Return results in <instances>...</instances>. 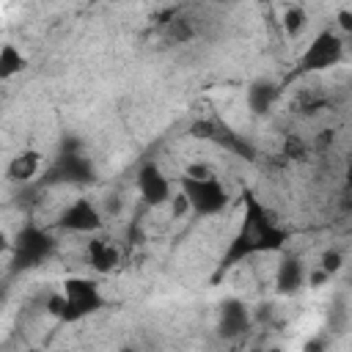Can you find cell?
Returning <instances> with one entry per match:
<instances>
[{"label": "cell", "mask_w": 352, "mask_h": 352, "mask_svg": "<svg viewBox=\"0 0 352 352\" xmlns=\"http://www.w3.org/2000/svg\"><path fill=\"white\" fill-rule=\"evenodd\" d=\"M286 242H289V231L278 223V217L250 190H242V220H239V228L234 231L220 264L212 272V283H217L231 267L242 264L250 256L283 250Z\"/></svg>", "instance_id": "obj_1"}, {"label": "cell", "mask_w": 352, "mask_h": 352, "mask_svg": "<svg viewBox=\"0 0 352 352\" xmlns=\"http://www.w3.org/2000/svg\"><path fill=\"white\" fill-rule=\"evenodd\" d=\"M99 179L94 160L85 154V143L80 135L66 132L60 138L58 154L55 160L38 173L36 187H63V184H74V187H88Z\"/></svg>", "instance_id": "obj_2"}, {"label": "cell", "mask_w": 352, "mask_h": 352, "mask_svg": "<svg viewBox=\"0 0 352 352\" xmlns=\"http://www.w3.org/2000/svg\"><path fill=\"white\" fill-rule=\"evenodd\" d=\"M104 308V294L94 278L69 275L60 283V292L47 300V314L60 324H77Z\"/></svg>", "instance_id": "obj_3"}, {"label": "cell", "mask_w": 352, "mask_h": 352, "mask_svg": "<svg viewBox=\"0 0 352 352\" xmlns=\"http://www.w3.org/2000/svg\"><path fill=\"white\" fill-rule=\"evenodd\" d=\"M58 250V239L52 236L50 228L28 220L22 223V228L11 236V261H8V270L11 275H19V272H30V270H38L41 264H47L52 258V253Z\"/></svg>", "instance_id": "obj_4"}, {"label": "cell", "mask_w": 352, "mask_h": 352, "mask_svg": "<svg viewBox=\"0 0 352 352\" xmlns=\"http://www.w3.org/2000/svg\"><path fill=\"white\" fill-rule=\"evenodd\" d=\"M179 195L184 198L187 212L195 214V217H217L231 204V192L217 179V173L214 176H206V179L182 176L179 179Z\"/></svg>", "instance_id": "obj_5"}, {"label": "cell", "mask_w": 352, "mask_h": 352, "mask_svg": "<svg viewBox=\"0 0 352 352\" xmlns=\"http://www.w3.org/2000/svg\"><path fill=\"white\" fill-rule=\"evenodd\" d=\"M190 138H198V140H209L212 146L245 160V162H253L256 160V148L248 138H242V132H236L228 121L217 118V116H206V118H198L190 124Z\"/></svg>", "instance_id": "obj_6"}, {"label": "cell", "mask_w": 352, "mask_h": 352, "mask_svg": "<svg viewBox=\"0 0 352 352\" xmlns=\"http://www.w3.org/2000/svg\"><path fill=\"white\" fill-rule=\"evenodd\" d=\"M60 231H69V234H99L104 228V214L99 212V206L85 198V195H77L72 204H66V209L58 214V223H55Z\"/></svg>", "instance_id": "obj_7"}, {"label": "cell", "mask_w": 352, "mask_h": 352, "mask_svg": "<svg viewBox=\"0 0 352 352\" xmlns=\"http://www.w3.org/2000/svg\"><path fill=\"white\" fill-rule=\"evenodd\" d=\"M341 55H344V38L333 28H324L314 36L308 50L300 55V69L302 72H324V69L336 66L341 60Z\"/></svg>", "instance_id": "obj_8"}, {"label": "cell", "mask_w": 352, "mask_h": 352, "mask_svg": "<svg viewBox=\"0 0 352 352\" xmlns=\"http://www.w3.org/2000/svg\"><path fill=\"white\" fill-rule=\"evenodd\" d=\"M253 324V316H250V308L245 300L239 297H226L220 305H217V322H214V330L223 341H236L242 338Z\"/></svg>", "instance_id": "obj_9"}, {"label": "cell", "mask_w": 352, "mask_h": 352, "mask_svg": "<svg viewBox=\"0 0 352 352\" xmlns=\"http://www.w3.org/2000/svg\"><path fill=\"white\" fill-rule=\"evenodd\" d=\"M135 184H138V192H140L146 206H165L173 198V184L154 160H148L138 168Z\"/></svg>", "instance_id": "obj_10"}, {"label": "cell", "mask_w": 352, "mask_h": 352, "mask_svg": "<svg viewBox=\"0 0 352 352\" xmlns=\"http://www.w3.org/2000/svg\"><path fill=\"white\" fill-rule=\"evenodd\" d=\"M85 261H88V267L94 272L107 275V272H113L121 264V250H118V245L113 239L94 234L88 239V245H85Z\"/></svg>", "instance_id": "obj_11"}, {"label": "cell", "mask_w": 352, "mask_h": 352, "mask_svg": "<svg viewBox=\"0 0 352 352\" xmlns=\"http://www.w3.org/2000/svg\"><path fill=\"white\" fill-rule=\"evenodd\" d=\"M305 264L300 256L294 253H283L280 261H278V270H275V289L278 294H297L302 286H305Z\"/></svg>", "instance_id": "obj_12"}, {"label": "cell", "mask_w": 352, "mask_h": 352, "mask_svg": "<svg viewBox=\"0 0 352 352\" xmlns=\"http://www.w3.org/2000/svg\"><path fill=\"white\" fill-rule=\"evenodd\" d=\"M41 173V151H36V148H22V151H16L11 160H8V165H6V179L11 182V184H30L36 176Z\"/></svg>", "instance_id": "obj_13"}, {"label": "cell", "mask_w": 352, "mask_h": 352, "mask_svg": "<svg viewBox=\"0 0 352 352\" xmlns=\"http://www.w3.org/2000/svg\"><path fill=\"white\" fill-rule=\"evenodd\" d=\"M275 99H278V85H275L272 80L258 77V80H253V82L248 85L245 102H248V110H250L253 116H267V113L272 110Z\"/></svg>", "instance_id": "obj_14"}, {"label": "cell", "mask_w": 352, "mask_h": 352, "mask_svg": "<svg viewBox=\"0 0 352 352\" xmlns=\"http://www.w3.org/2000/svg\"><path fill=\"white\" fill-rule=\"evenodd\" d=\"M25 69H28V55L14 41H6L0 47V80H11Z\"/></svg>", "instance_id": "obj_15"}, {"label": "cell", "mask_w": 352, "mask_h": 352, "mask_svg": "<svg viewBox=\"0 0 352 352\" xmlns=\"http://www.w3.org/2000/svg\"><path fill=\"white\" fill-rule=\"evenodd\" d=\"M162 30H165L168 41H176V44H187V41H192L195 33H198L195 25H192V19H187V16H170Z\"/></svg>", "instance_id": "obj_16"}, {"label": "cell", "mask_w": 352, "mask_h": 352, "mask_svg": "<svg viewBox=\"0 0 352 352\" xmlns=\"http://www.w3.org/2000/svg\"><path fill=\"white\" fill-rule=\"evenodd\" d=\"M305 22H308L305 8H300V6H289V8L283 11V30H286L289 36H297V33L305 28Z\"/></svg>", "instance_id": "obj_17"}, {"label": "cell", "mask_w": 352, "mask_h": 352, "mask_svg": "<svg viewBox=\"0 0 352 352\" xmlns=\"http://www.w3.org/2000/svg\"><path fill=\"white\" fill-rule=\"evenodd\" d=\"M316 267H319V270H322V272H324L327 278H333V275H336V272H338V270L344 267V256H341L338 250H324Z\"/></svg>", "instance_id": "obj_18"}, {"label": "cell", "mask_w": 352, "mask_h": 352, "mask_svg": "<svg viewBox=\"0 0 352 352\" xmlns=\"http://www.w3.org/2000/svg\"><path fill=\"white\" fill-rule=\"evenodd\" d=\"M283 154H286V157H294V160H297V157H302V154H305V143H302L300 138L289 135V138H286V143H283Z\"/></svg>", "instance_id": "obj_19"}, {"label": "cell", "mask_w": 352, "mask_h": 352, "mask_svg": "<svg viewBox=\"0 0 352 352\" xmlns=\"http://www.w3.org/2000/svg\"><path fill=\"white\" fill-rule=\"evenodd\" d=\"M184 176H190V179H206V176H214V170H212L209 165H204V162H192V165L184 170Z\"/></svg>", "instance_id": "obj_20"}, {"label": "cell", "mask_w": 352, "mask_h": 352, "mask_svg": "<svg viewBox=\"0 0 352 352\" xmlns=\"http://www.w3.org/2000/svg\"><path fill=\"white\" fill-rule=\"evenodd\" d=\"M302 352H324V341H322V338H311Z\"/></svg>", "instance_id": "obj_21"}, {"label": "cell", "mask_w": 352, "mask_h": 352, "mask_svg": "<svg viewBox=\"0 0 352 352\" xmlns=\"http://www.w3.org/2000/svg\"><path fill=\"white\" fill-rule=\"evenodd\" d=\"M8 250H11V236L0 228V256H3V253H8Z\"/></svg>", "instance_id": "obj_22"}, {"label": "cell", "mask_w": 352, "mask_h": 352, "mask_svg": "<svg viewBox=\"0 0 352 352\" xmlns=\"http://www.w3.org/2000/svg\"><path fill=\"white\" fill-rule=\"evenodd\" d=\"M341 19H344V22H341V25H344V28H346V30H349V28H352V22H349V11H341Z\"/></svg>", "instance_id": "obj_23"}, {"label": "cell", "mask_w": 352, "mask_h": 352, "mask_svg": "<svg viewBox=\"0 0 352 352\" xmlns=\"http://www.w3.org/2000/svg\"><path fill=\"white\" fill-rule=\"evenodd\" d=\"M118 352H138V349H135V346H121Z\"/></svg>", "instance_id": "obj_24"}, {"label": "cell", "mask_w": 352, "mask_h": 352, "mask_svg": "<svg viewBox=\"0 0 352 352\" xmlns=\"http://www.w3.org/2000/svg\"><path fill=\"white\" fill-rule=\"evenodd\" d=\"M0 297H3V283H0Z\"/></svg>", "instance_id": "obj_25"}, {"label": "cell", "mask_w": 352, "mask_h": 352, "mask_svg": "<svg viewBox=\"0 0 352 352\" xmlns=\"http://www.w3.org/2000/svg\"><path fill=\"white\" fill-rule=\"evenodd\" d=\"M256 352H258V349H256Z\"/></svg>", "instance_id": "obj_26"}]
</instances>
